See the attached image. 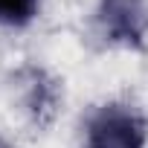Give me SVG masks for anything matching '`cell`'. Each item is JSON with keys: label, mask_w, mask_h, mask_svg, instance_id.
I'll return each mask as SVG.
<instances>
[{"label": "cell", "mask_w": 148, "mask_h": 148, "mask_svg": "<svg viewBox=\"0 0 148 148\" xmlns=\"http://www.w3.org/2000/svg\"><path fill=\"white\" fill-rule=\"evenodd\" d=\"M41 0H0V23L6 26H26L38 15Z\"/></svg>", "instance_id": "3"}, {"label": "cell", "mask_w": 148, "mask_h": 148, "mask_svg": "<svg viewBox=\"0 0 148 148\" xmlns=\"http://www.w3.org/2000/svg\"><path fill=\"white\" fill-rule=\"evenodd\" d=\"M87 148H145L148 125L128 105H102L84 128Z\"/></svg>", "instance_id": "1"}, {"label": "cell", "mask_w": 148, "mask_h": 148, "mask_svg": "<svg viewBox=\"0 0 148 148\" xmlns=\"http://www.w3.org/2000/svg\"><path fill=\"white\" fill-rule=\"evenodd\" d=\"M99 29L110 44L142 47L148 35V9L145 0H102L96 12Z\"/></svg>", "instance_id": "2"}]
</instances>
